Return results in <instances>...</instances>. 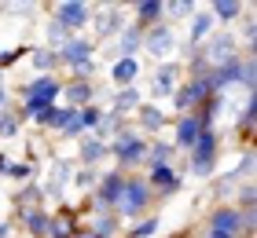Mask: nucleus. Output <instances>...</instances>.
<instances>
[{
	"mask_svg": "<svg viewBox=\"0 0 257 238\" xmlns=\"http://www.w3.org/2000/svg\"><path fill=\"white\" fill-rule=\"evenodd\" d=\"M30 66H33V77H44V74H59V63H55V52L44 44H30Z\"/></svg>",
	"mask_w": 257,
	"mask_h": 238,
	"instance_id": "obj_31",
	"label": "nucleus"
},
{
	"mask_svg": "<svg viewBox=\"0 0 257 238\" xmlns=\"http://www.w3.org/2000/svg\"><path fill=\"white\" fill-rule=\"evenodd\" d=\"M15 231H22L26 238H48L52 227V209L48 205H33V209H15Z\"/></svg>",
	"mask_w": 257,
	"mask_h": 238,
	"instance_id": "obj_16",
	"label": "nucleus"
},
{
	"mask_svg": "<svg viewBox=\"0 0 257 238\" xmlns=\"http://www.w3.org/2000/svg\"><path fill=\"white\" fill-rule=\"evenodd\" d=\"M128 22H133V19H128V8L125 4H110V0H107V4H96V11H92V26H88L92 33H88V37L103 48V44H110L114 37H118Z\"/></svg>",
	"mask_w": 257,
	"mask_h": 238,
	"instance_id": "obj_4",
	"label": "nucleus"
},
{
	"mask_svg": "<svg viewBox=\"0 0 257 238\" xmlns=\"http://www.w3.org/2000/svg\"><path fill=\"white\" fill-rule=\"evenodd\" d=\"M206 11L213 15L217 30H231V26L242 19V11H246V0H209Z\"/></svg>",
	"mask_w": 257,
	"mask_h": 238,
	"instance_id": "obj_25",
	"label": "nucleus"
},
{
	"mask_svg": "<svg viewBox=\"0 0 257 238\" xmlns=\"http://www.w3.org/2000/svg\"><path fill=\"white\" fill-rule=\"evenodd\" d=\"M177 48H180L177 26L158 22V26L144 30V55L147 59H155V63H169V59H177Z\"/></svg>",
	"mask_w": 257,
	"mask_h": 238,
	"instance_id": "obj_8",
	"label": "nucleus"
},
{
	"mask_svg": "<svg viewBox=\"0 0 257 238\" xmlns=\"http://www.w3.org/2000/svg\"><path fill=\"white\" fill-rule=\"evenodd\" d=\"M15 234V220H0V238H11Z\"/></svg>",
	"mask_w": 257,
	"mask_h": 238,
	"instance_id": "obj_43",
	"label": "nucleus"
},
{
	"mask_svg": "<svg viewBox=\"0 0 257 238\" xmlns=\"http://www.w3.org/2000/svg\"><path fill=\"white\" fill-rule=\"evenodd\" d=\"M202 231H217V234H231V238H242V212L224 201V205H213L202 216Z\"/></svg>",
	"mask_w": 257,
	"mask_h": 238,
	"instance_id": "obj_15",
	"label": "nucleus"
},
{
	"mask_svg": "<svg viewBox=\"0 0 257 238\" xmlns=\"http://www.w3.org/2000/svg\"><path fill=\"white\" fill-rule=\"evenodd\" d=\"M74 117V110L70 106H63V103H55V106H48V110H41L37 117H33V125L41 128V132H52V136H59L63 128H66V121Z\"/></svg>",
	"mask_w": 257,
	"mask_h": 238,
	"instance_id": "obj_29",
	"label": "nucleus"
},
{
	"mask_svg": "<svg viewBox=\"0 0 257 238\" xmlns=\"http://www.w3.org/2000/svg\"><path fill=\"white\" fill-rule=\"evenodd\" d=\"M198 48H202V59H206V66H209V70L239 55L235 30H213V33H209V37H206L202 44H198Z\"/></svg>",
	"mask_w": 257,
	"mask_h": 238,
	"instance_id": "obj_12",
	"label": "nucleus"
},
{
	"mask_svg": "<svg viewBox=\"0 0 257 238\" xmlns=\"http://www.w3.org/2000/svg\"><path fill=\"white\" fill-rule=\"evenodd\" d=\"M44 11H48V19H55L66 33H85L92 26V11H96V4H88V0H55V4H44Z\"/></svg>",
	"mask_w": 257,
	"mask_h": 238,
	"instance_id": "obj_6",
	"label": "nucleus"
},
{
	"mask_svg": "<svg viewBox=\"0 0 257 238\" xmlns=\"http://www.w3.org/2000/svg\"><path fill=\"white\" fill-rule=\"evenodd\" d=\"M198 11V0H166V22L177 26V22H188Z\"/></svg>",
	"mask_w": 257,
	"mask_h": 238,
	"instance_id": "obj_37",
	"label": "nucleus"
},
{
	"mask_svg": "<svg viewBox=\"0 0 257 238\" xmlns=\"http://www.w3.org/2000/svg\"><path fill=\"white\" fill-rule=\"evenodd\" d=\"M140 176H144V183L155 190V205H158V201H173L184 190V176L173 172V165H158V169H147Z\"/></svg>",
	"mask_w": 257,
	"mask_h": 238,
	"instance_id": "obj_14",
	"label": "nucleus"
},
{
	"mask_svg": "<svg viewBox=\"0 0 257 238\" xmlns=\"http://www.w3.org/2000/svg\"><path fill=\"white\" fill-rule=\"evenodd\" d=\"M22 103H41V106H55L63 95V77L59 74H44V77H26L15 88Z\"/></svg>",
	"mask_w": 257,
	"mask_h": 238,
	"instance_id": "obj_9",
	"label": "nucleus"
},
{
	"mask_svg": "<svg viewBox=\"0 0 257 238\" xmlns=\"http://www.w3.org/2000/svg\"><path fill=\"white\" fill-rule=\"evenodd\" d=\"M103 161H110L107 143H99L96 136H81V139H77V158H74V165H85V169H103Z\"/></svg>",
	"mask_w": 257,
	"mask_h": 238,
	"instance_id": "obj_23",
	"label": "nucleus"
},
{
	"mask_svg": "<svg viewBox=\"0 0 257 238\" xmlns=\"http://www.w3.org/2000/svg\"><path fill=\"white\" fill-rule=\"evenodd\" d=\"M99 70H103V63H99V59H88V63L74 66L66 77H77V81H96V77H99Z\"/></svg>",
	"mask_w": 257,
	"mask_h": 238,
	"instance_id": "obj_42",
	"label": "nucleus"
},
{
	"mask_svg": "<svg viewBox=\"0 0 257 238\" xmlns=\"http://www.w3.org/2000/svg\"><path fill=\"white\" fill-rule=\"evenodd\" d=\"M125 176H128V172L114 169V165H110V169H103L96 190L88 194V201H92L96 209H110V212H114V209H118V201H121V190H125Z\"/></svg>",
	"mask_w": 257,
	"mask_h": 238,
	"instance_id": "obj_11",
	"label": "nucleus"
},
{
	"mask_svg": "<svg viewBox=\"0 0 257 238\" xmlns=\"http://www.w3.org/2000/svg\"><path fill=\"white\" fill-rule=\"evenodd\" d=\"M180 81H184V63H180V59L158 63V66L147 74V95H144V99L162 106L166 99H173V92L180 88Z\"/></svg>",
	"mask_w": 257,
	"mask_h": 238,
	"instance_id": "obj_5",
	"label": "nucleus"
},
{
	"mask_svg": "<svg viewBox=\"0 0 257 238\" xmlns=\"http://www.w3.org/2000/svg\"><path fill=\"white\" fill-rule=\"evenodd\" d=\"M169 128H173L169 143L177 147V154H188V150L195 147V139L202 136V128H198L195 114H180V117H173V121H169Z\"/></svg>",
	"mask_w": 257,
	"mask_h": 238,
	"instance_id": "obj_20",
	"label": "nucleus"
},
{
	"mask_svg": "<svg viewBox=\"0 0 257 238\" xmlns=\"http://www.w3.org/2000/svg\"><path fill=\"white\" fill-rule=\"evenodd\" d=\"M59 103L70 110H81V106L96 103V81H77V77H63V95Z\"/></svg>",
	"mask_w": 257,
	"mask_h": 238,
	"instance_id": "obj_19",
	"label": "nucleus"
},
{
	"mask_svg": "<svg viewBox=\"0 0 257 238\" xmlns=\"http://www.w3.org/2000/svg\"><path fill=\"white\" fill-rule=\"evenodd\" d=\"M191 114H195L198 128H217L220 114H228V95H206V99L198 103Z\"/></svg>",
	"mask_w": 257,
	"mask_h": 238,
	"instance_id": "obj_26",
	"label": "nucleus"
},
{
	"mask_svg": "<svg viewBox=\"0 0 257 238\" xmlns=\"http://www.w3.org/2000/svg\"><path fill=\"white\" fill-rule=\"evenodd\" d=\"M74 158H63V154H55L48 161V169H44V183H41V194L44 201H55V205H66V190H70V176H74Z\"/></svg>",
	"mask_w": 257,
	"mask_h": 238,
	"instance_id": "obj_7",
	"label": "nucleus"
},
{
	"mask_svg": "<svg viewBox=\"0 0 257 238\" xmlns=\"http://www.w3.org/2000/svg\"><path fill=\"white\" fill-rule=\"evenodd\" d=\"M70 37H74V33H66L63 26H59V22H55V19H44V48H52V52H59V48L70 41Z\"/></svg>",
	"mask_w": 257,
	"mask_h": 238,
	"instance_id": "obj_38",
	"label": "nucleus"
},
{
	"mask_svg": "<svg viewBox=\"0 0 257 238\" xmlns=\"http://www.w3.org/2000/svg\"><path fill=\"white\" fill-rule=\"evenodd\" d=\"M128 19L140 30L158 26V22H166V0H136V4H128Z\"/></svg>",
	"mask_w": 257,
	"mask_h": 238,
	"instance_id": "obj_22",
	"label": "nucleus"
},
{
	"mask_svg": "<svg viewBox=\"0 0 257 238\" xmlns=\"http://www.w3.org/2000/svg\"><path fill=\"white\" fill-rule=\"evenodd\" d=\"M11 201H15V209H33V205H44V194H41V183L30 180L22 183L15 194H11Z\"/></svg>",
	"mask_w": 257,
	"mask_h": 238,
	"instance_id": "obj_35",
	"label": "nucleus"
},
{
	"mask_svg": "<svg viewBox=\"0 0 257 238\" xmlns=\"http://www.w3.org/2000/svg\"><path fill=\"white\" fill-rule=\"evenodd\" d=\"M213 30H217L213 15H209V11H206L202 4H198V11L188 19V37H180V48H198V44H202Z\"/></svg>",
	"mask_w": 257,
	"mask_h": 238,
	"instance_id": "obj_24",
	"label": "nucleus"
},
{
	"mask_svg": "<svg viewBox=\"0 0 257 238\" xmlns=\"http://www.w3.org/2000/svg\"><path fill=\"white\" fill-rule=\"evenodd\" d=\"M22 117H19V106L11 103L8 110H0V139H19L22 136Z\"/></svg>",
	"mask_w": 257,
	"mask_h": 238,
	"instance_id": "obj_36",
	"label": "nucleus"
},
{
	"mask_svg": "<svg viewBox=\"0 0 257 238\" xmlns=\"http://www.w3.org/2000/svg\"><path fill=\"white\" fill-rule=\"evenodd\" d=\"M158 231H162V216H158V212H147V216H140V220L128 223L125 238H155Z\"/></svg>",
	"mask_w": 257,
	"mask_h": 238,
	"instance_id": "obj_34",
	"label": "nucleus"
},
{
	"mask_svg": "<svg viewBox=\"0 0 257 238\" xmlns=\"http://www.w3.org/2000/svg\"><path fill=\"white\" fill-rule=\"evenodd\" d=\"M74 238H92V234H88V227H85V223H81V227L74 231Z\"/></svg>",
	"mask_w": 257,
	"mask_h": 238,
	"instance_id": "obj_46",
	"label": "nucleus"
},
{
	"mask_svg": "<svg viewBox=\"0 0 257 238\" xmlns=\"http://www.w3.org/2000/svg\"><path fill=\"white\" fill-rule=\"evenodd\" d=\"M99 172L103 169H85V165H77L74 176H70V190H77L81 198H88L92 190H96V183H99Z\"/></svg>",
	"mask_w": 257,
	"mask_h": 238,
	"instance_id": "obj_33",
	"label": "nucleus"
},
{
	"mask_svg": "<svg viewBox=\"0 0 257 238\" xmlns=\"http://www.w3.org/2000/svg\"><path fill=\"white\" fill-rule=\"evenodd\" d=\"M180 154L177 147L169 143V136H155V139H147V158H144V172L147 169H158V165H173Z\"/></svg>",
	"mask_w": 257,
	"mask_h": 238,
	"instance_id": "obj_27",
	"label": "nucleus"
},
{
	"mask_svg": "<svg viewBox=\"0 0 257 238\" xmlns=\"http://www.w3.org/2000/svg\"><path fill=\"white\" fill-rule=\"evenodd\" d=\"M242 180L231 169H224V172H217L213 180H209V194H213V201L217 205H224V201H231V194H235V187H239Z\"/></svg>",
	"mask_w": 257,
	"mask_h": 238,
	"instance_id": "obj_32",
	"label": "nucleus"
},
{
	"mask_svg": "<svg viewBox=\"0 0 257 238\" xmlns=\"http://www.w3.org/2000/svg\"><path fill=\"white\" fill-rule=\"evenodd\" d=\"M128 125V117H121V114H114V110H103L99 114V121H96V128H92L88 136H96L99 143H110L114 136L121 132V128Z\"/></svg>",
	"mask_w": 257,
	"mask_h": 238,
	"instance_id": "obj_30",
	"label": "nucleus"
},
{
	"mask_svg": "<svg viewBox=\"0 0 257 238\" xmlns=\"http://www.w3.org/2000/svg\"><path fill=\"white\" fill-rule=\"evenodd\" d=\"M169 238H180V234H169Z\"/></svg>",
	"mask_w": 257,
	"mask_h": 238,
	"instance_id": "obj_48",
	"label": "nucleus"
},
{
	"mask_svg": "<svg viewBox=\"0 0 257 238\" xmlns=\"http://www.w3.org/2000/svg\"><path fill=\"white\" fill-rule=\"evenodd\" d=\"M140 103H144V92H140V85H133V88H114L103 110H114V114H121V117H133Z\"/></svg>",
	"mask_w": 257,
	"mask_h": 238,
	"instance_id": "obj_28",
	"label": "nucleus"
},
{
	"mask_svg": "<svg viewBox=\"0 0 257 238\" xmlns=\"http://www.w3.org/2000/svg\"><path fill=\"white\" fill-rule=\"evenodd\" d=\"M169 121H173V114L166 110V106H158V103H140L136 106V114L128 117V125L136 128L144 139H155V136H166V128H169Z\"/></svg>",
	"mask_w": 257,
	"mask_h": 238,
	"instance_id": "obj_10",
	"label": "nucleus"
},
{
	"mask_svg": "<svg viewBox=\"0 0 257 238\" xmlns=\"http://www.w3.org/2000/svg\"><path fill=\"white\" fill-rule=\"evenodd\" d=\"M155 209V190L144 183V176L140 172H128L125 176V190H121V201H118V220L121 223H133L140 216H147V212Z\"/></svg>",
	"mask_w": 257,
	"mask_h": 238,
	"instance_id": "obj_3",
	"label": "nucleus"
},
{
	"mask_svg": "<svg viewBox=\"0 0 257 238\" xmlns=\"http://www.w3.org/2000/svg\"><path fill=\"white\" fill-rule=\"evenodd\" d=\"M253 201H257V187H253V180H250V183H239L235 194H231V205H235L239 212H253Z\"/></svg>",
	"mask_w": 257,
	"mask_h": 238,
	"instance_id": "obj_40",
	"label": "nucleus"
},
{
	"mask_svg": "<svg viewBox=\"0 0 257 238\" xmlns=\"http://www.w3.org/2000/svg\"><path fill=\"white\" fill-rule=\"evenodd\" d=\"M33 176H37V161H30V158L11 161V169H8V180H15L19 187H22V183H30Z\"/></svg>",
	"mask_w": 257,
	"mask_h": 238,
	"instance_id": "obj_41",
	"label": "nucleus"
},
{
	"mask_svg": "<svg viewBox=\"0 0 257 238\" xmlns=\"http://www.w3.org/2000/svg\"><path fill=\"white\" fill-rule=\"evenodd\" d=\"M103 74H107L110 92H114V88H133V85H140V74H144V59H114V63L103 66Z\"/></svg>",
	"mask_w": 257,
	"mask_h": 238,
	"instance_id": "obj_18",
	"label": "nucleus"
},
{
	"mask_svg": "<svg viewBox=\"0 0 257 238\" xmlns=\"http://www.w3.org/2000/svg\"><path fill=\"white\" fill-rule=\"evenodd\" d=\"M11 161H15V158H11V154H4V150H0V176H8V169H11Z\"/></svg>",
	"mask_w": 257,
	"mask_h": 238,
	"instance_id": "obj_45",
	"label": "nucleus"
},
{
	"mask_svg": "<svg viewBox=\"0 0 257 238\" xmlns=\"http://www.w3.org/2000/svg\"><path fill=\"white\" fill-rule=\"evenodd\" d=\"M107 154L114 158V169H121V172H136V169H144V158H147V139L140 136L133 125H125L121 132L107 143Z\"/></svg>",
	"mask_w": 257,
	"mask_h": 238,
	"instance_id": "obj_2",
	"label": "nucleus"
},
{
	"mask_svg": "<svg viewBox=\"0 0 257 238\" xmlns=\"http://www.w3.org/2000/svg\"><path fill=\"white\" fill-rule=\"evenodd\" d=\"M206 95H209V88H206L202 77H184L180 88L173 92V99H169V103H173V114H177V117H180V114H191L195 106L206 99Z\"/></svg>",
	"mask_w": 257,
	"mask_h": 238,
	"instance_id": "obj_17",
	"label": "nucleus"
},
{
	"mask_svg": "<svg viewBox=\"0 0 257 238\" xmlns=\"http://www.w3.org/2000/svg\"><path fill=\"white\" fill-rule=\"evenodd\" d=\"M253 169H257V154H253V147H242L239 161L231 165V172H235L242 183H250V180H253Z\"/></svg>",
	"mask_w": 257,
	"mask_h": 238,
	"instance_id": "obj_39",
	"label": "nucleus"
},
{
	"mask_svg": "<svg viewBox=\"0 0 257 238\" xmlns=\"http://www.w3.org/2000/svg\"><path fill=\"white\" fill-rule=\"evenodd\" d=\"M88 59H99V44L88 37V33H77V37H70L59 52H55V63H59V70H74L81 63H88Z\"/></svg>",
	"mask_w": 257,
	"mask_h": 238,
	"instance_id": "obj_13",
	"label": "nucleus"
},
{
	"mask_svg": "<svg viewBox=\"0 0 257 238\" xmlns=\"http://www.w3.org/2000/svg\"><path fill=\"white\" fill-rule=\"evenodd\" d=\"M85 227H88L92 238H118L125 223L118 220V212H110V209H92L85 216Z\"/></svg>",
	"mask_w": 257,
	"mask_h": 238,
	"instance_id": "obj_21",
	"label": "nucleus"
},
{
	"mask_svg": "<svg viewBox=\"0 0 257 238\" xmlns=\"http://www.w3.org/2000/svg\"><path fill=\"white\" fill-rule=\"evenodd\" d=\"M8 106H11V88L0 85V110H8Z\"/></svg>",
	"mask_w": 257,
	"mask_h": 238,
	"instance_id": "obj_44",
	"label": "nucleus"
},
{
	"mask_svg": "<svg viewBox=\"0 0 257 238\" xmlns=\"http://www.w3.org/2000/svg\"><path fill=\"white\" fill-rule=\"evenodd\" d=\"M220 143H224L220 128H202V136L195 139V147L184 154V158H188V176H195V180H213L220 172Z\"/></svg>",
	"mask_w": 257,
	"mask_h": 238,
	"instance_id": "obj_1",
	"label": "nucleus"
},
{
	"mask_svg": "<svg viewBox=\"0 0 257 238\" xmlns=\"http://www.w3.org/2000/svg\"><path fill=\"white\" fill-rule=\"evenodd\" d=\"M202 238H231V234H217V231H202Z\"/></svg>",
	"mask_w": 257,
	"mask_h": 238,
	"instance_id": "obj_47",
	"label": "nucleus"
}]
</instances>
